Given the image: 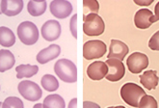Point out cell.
Wrapping results in <instances>:
<instances>
[{
  "instance_id": "cell-1",
  "label": "cell",
  "mask_w": 159,
  "mask_h": 108,
  "mask_svg": "<svg viewBox=\"0 0 159 108\" xmlns=\"http://www.w3.org/2000/svg\"><path fill=\"white\" fill-rule=\"evenodd\" d=\"M54 71L62 81L66 83H74L77 81V68L69 59H60L55 63Z\"/></svg>"
},
{
  "instance_id": "cell-2",
  "label": "cell",
  "mask_w": 159,
  "mask_h": 108,
  "mask_svg": "<svg viewBox=\"0 0 159 108\" xmlns=\"http://www.w3.org/2000/svg\"><path fill=\"white\" fill-rule=\"evenodd\" d=\"M147 95L145 91L140 87L139 85L135 83L128 82L123 85L120 88V97L123 98V101L126 102L128 105L138 108L140 100Z\"/></svg>"
},
{
  "instance_id": "cell-3",
  "label": "cell",
  "mask_w": 159,
  "mask_h": 108,
  "mask_svg": "<svg viewBox=\"0 0 159 108\" xmlns=\"http://www.w3.org/2000/svg\"><path fill=\"white\" fill-rule=\"evenodd\" d=\"M18 39L20 42L26 46H32L36 43L39 40L40 32L38 30V27L32 21H23L17 26L16 30Z\"/></svg>"
},
{
  "instance_id": "cell-4",
  "label": "cell",
  "mask_w": 159,
  "mask_h": 108,
  "mask_svg": "<svg viewBox=\"0 0 159 108\" xmlns=\"http://www.w3.org/2000/svg\"><path fill=\"white\" fill-rule=\"evenodd\" d=\"M105 23L98 14H88L84 16L83 32L89 37H95L103 34Z\"/></svg>"
},
{
  "instance_id": "cell-5",
  "label": "cell",
  "mask_w": 159,
  "mask_h": 108,
  "mask_svg": "<svg viewBox=\"0 0 159 108\" xmlns=\"http://www.w3.org/2000/svg\"><path fill=\"white\" fill-rule=\"evenodd\" d=\"M106 44L99 40L88 41L83 46V57L86 60H95L106 54Z\"/></svg>"
},
{
  "instance_id": "cell-6",
  "label": "cell",
  "mask_w": 159,
  "mask_h": 108,
  "mask_svg": "<svg viewBox=\"0 0 159 108\" xmlns=\"http://www.w3.org/2000/svg\"><path fill=\"white\" fill-rule=\"evenodd\" d=\"M18 93H20L26 101H37L43 96V91L41 87L30 80H23L17 86Z\"/></svg>"
},
{
  "instance_id": "cell-7",
  "label": "cell",
  "mask_w": 159,
  "mask_h": 108,
  "mask_svg": "<svg viewBox=\"0 0 159 108\" xmlns=\"http://www.w3.org/2000/svg\"><path fill=\"white\" fill-rule=\"evenodd\" d=\"M148 58L146 54L141 52H133L126 60V65L130 73L140 74L148 66Z\"/></svg>"
},
{
  "instance_id": "cell-8",
  "label": "cell",
  "mask_w": 159,
  "mask_h": 108,
  "mask_svg": "<svg viewBox=\"0 0 159 108\" xmlns=\"http://www.w3.org/2000/svg\"><path fill=\"white\" fill-rule=\"evenodd\" d=\"M108 66V74L106 75V79L111 82H117L120 80L125 74V67L124 63L118 59H107L105 62Z\"/></svg>"
},
{
  "instance_id": "cell-9",
  "label": "cell",
  "mask_w": 159,
  "mask_h": 108,
  "mask_svg": "<svg viewBox=\"0 0 159 108\" xmlns=\"http://www.w3.org/2000/svg\"><path fill=\"white\" fill-rule=\"evenodd\" d=\"M49 10L53 16L64 20L71 15L73 8L68 0H53L49 5Z\"/></svg>"
},
{
  "instance_id": "cell-10",
  "label": "cell",
  "mask_w": 159,
  "mask_h": 108,
  "mask_svg": "<svg viewBox=\"0 0 159 108\" xmlns=\"http://www.w3.org/2000/svg\"><path fill=\"white\" fill-rule=\"evenodd\" d=\"M61 31L62 29L60 22L55 20H49L44 22L41 29L43 38L48 42H53L59 39Z\"/></svg>"
},
{
  "instance_id": "cell-11",
  "label": "cell",
  "mask_w": 159,
  "mask_h": 108,
  "mask_svg": "<svg viewBox=\"0 0 159 108\" xmlns=\"http://www.w3.org/2000/svg\"><path fill=\"white\" fill-rule=\"evenodd\" d=\"M108 74V66L105 62L96 61L90 64L87 68V75L92 80H101L106 77Z\"/></svg>"
},
{
  "instance_id": "cell-12",
  "label": "cell",
  "mask_w": 159,
  "mask_h": 108,
  "mask_svg": "<svg viewBox=\"0 0 159 108\" xmlns=\"http://www.w3.org/2000/svg\"><path fill=\"white\" fill-rule=\"evenodd\" d=\"M128 51H129V48L126 43H125L121 41L113 39V40H111V43H110L108 59L114 58L120 61H123L125 58Z\"/></svg>"
},
{
  "instance_id": "cell-13",
  "label": "cell",
  "mask_w": 159,
  "mask_h": 108,
  "mask_svg": "<svg viewBox=\"0 0 159 108\" xmlns=\"http://www.w3.org/2000/svg\"><path fill=\"white\" fill-rule=\"evenodd\" d=\"M61 53V47L60 46L56 43L50 44L49 47H45L43 49H42L38 54H37V61H38L40 64L43 65L46 64L54 59L57 58Z\"/></svg>"
},
{
  "instance_id": "cell-14",
  "label": "cell",
  "mask_w": 159,
  "mask_h": 108,
  "mask_svg": "<svg viewBox=\"0 0 159 108\" xmlns=\"http://www.w3.org/2000/svg\"><path fill=\"white\" fill-rule=\"evenodd\" d=\"M23 6L22 0H1V12L8 16L18 15L22 11Z\"/></svg>"
},
{
  "instance_id": "cell-15",
  "label": "cell",
  "mask_w": 159,
  "mask_h": 108,
  "mask_svg": "<svg viewBox=\"0 0 159 108\" xmlns=\"http://www.w3.org/2000/svg\"><path fill=\"white\" fill-rule=\"evenodd\" d=\"M153 14L148 9H140L134 16V23L135 26L139 29H148L152 23V17Z\"/></svg>"
},
{
  "instance_id": "cell-16",
  "label": "cell",
  "mask_w": 159,
  "mask_h": 108,
  "mask_svg": "<svg viewBox=\"0 0 159 108\" xmlns=\"http://www.w3.org/2000/svg\"><path fill=\"white\" fill-rule=\"evenodd\" d=\"M159 77L157 76V71L154 70H148L144 71L142 75H140V83L146 89L153 90L158 85Z\"/></svg>"
},
{
  "instance_id": "cell-17",
  "label": "cell",
  "mask_w": 159,
  "mask_h": 108,
  "mask_svg": "<svg viewBox=\"0 0 159 108\" xmlns=\"http://www.w3.org/2000/svg\"><path fill=\"white\" fill-rule=\"evenodd\" d=\"M16 63L14 54L8 49L0 50V73L11 70Z\"/></svg>"
},
{
  "instance_id": "cell-18",
  "label": "cell",
  "mask_w": 159,
  "mask_h": 108,
  "mask_svg": "<svg viewBox=\"0 0 159 108\" xmlns=\"http://www.w3.org/2000/svg\"><path fill=\"white\" fill-rule=\"evenodd\" d=\"M16 43V36L14 32L5 26L0 27V46L4 47H11Z\"/></svg>"
},
{
  "instance_id": "cell-19",
  "label": "cell",
  "mask_w": 159,
  "mask_h": 108,
  "mask_svg": "<svg viewBox=\"0 0 159 108\" xmlns=\"http://www.w3.org/2000/svg\"><path fill=\"white\" fill-rule=\"evenodd\" d=\"M46 8H48V2L45 0H41V1L30 0L27 4V11L32 16H42L44 14Z\"/></svg>"
},
{
  "instance_id": "cell-20",
  "label": "cell",
  "mask_w": 159,
  "mask_h": 108,
  "mask_svg": "<svg viewBox=\"0 0 159 108\" xmlns=\"http://www.w3.org/2000/svg\"><path fill=\"white\" fill-rule=\"evenodd\" d=\"M16 77L17 78H30L38 74L39 67L37 65H29V64H22L16 68Z\"/></svg>"
},
{
  "instance_id": "cell-21",
  "label": "cell",
  "mask_w": 159,
  "mask_h": 108,
  "mask_svg": "<svg viewBox=\"0 0 159 108\" xmlns=\"http://www.w3.org/2000/svg\"><path fill=\"white\" fill-rule=\"evenodd\" d=\"M43 108H66V102L64 98L57 94L48 96L43 102Z\"/></svg>"
},
{
  "instance_id": "cell-22",
  "label": "cell",
  "mask_w": 159,
  "mask_h": 108,
  "mask_svg": "<svg viewBox=\"0 0 159 108\" xmlns=\"http://www.w3.org/2000/svg\"><path fill=\"white\" fill-rule=\"evenodd\" d=\"M42 87L48 92H55L59 88V82L57 78L52 74H44L41 79Z\"/></svg>"
},
{
  "instance_id": "cell-23",
  "label": "cell",
  "mask_w": 159,
  "mask_h": 108,
  "mask_svg": "<svg viewBox=\"0 0 159 108\" xmlns=\"http://www.w3.org/2000/svg\"><path fill=\"white\" fill-rule=\"evenodd\" d=\"M2 108H24V104L20 98L9 97L2 102Z\"/></svg>"
},
{
  "instance_id": "cell-24",
  "label": "cell",
  "mask_w": 159,
  "mask_h": 108,
  "mask_svg": "<svg viewBox=\"0 0 159 108\" xmlns=\"http://www.w3.org/2000/svg\"><path fill=\"white\" fill-rule=\"evenodd\" d=\"M138 108H158V103L152 96L145 95L140 100Z\"/></svg>"
},
{
  "instance_id": "cell-25",
  "label": "cell",
  "mask_w": 159,
  "mask_h": 108,
  "mask_svg": "<svg viewBox=\"0 0 159 108\" xmlns=\"http://www.w3.org/2000/svg\"><path fill=\"white\" fill-rule=\"evenodd\" d=\"M83 7H84V12L88 9L91 12V14H98L99 10V4L97 0H84Z\"/></svg>"
},
{
  "instance_id": "cell-26",
  "label": "cell",
  "mask_w": 159,
  "mask_h": 108,
  "mask_svg": "<svg viewBox=\"0 0 159 108\" xmlns=\"http://www.w3.org/2000/svg\"><path fill=\"white\" fill-rule=\"evenodd\" d=\"M148 47L151 48L152 50L159 51V30L156 33H154L152 36V38L149 39Z\"/></svg>"
},
{
  "instance_id": "cell-27",
  "label": "cell",
  "mask_w": 159,
  "mask_h": 108,
  "mask_svg": "<svg viewBox=\"0 0 159 108\" xmlns=\"http://www.w3.org/2000/svg\"><path fill=\"white\" fill-rule=\"evenodd\" d=\"M70 30L74 39L77 38V15H73L70 20Z\"/></svg>"
},
{
  "instance_id": "cell-28",
  "label": "cell",
  "mask_w": 159,
  "mask_h": 108,
  "mask_svg": "<svg viewBox=\"0 0 159 108\" xmlns=\"http://www.w3.org/2000/svg\"><path fill=\"white\" fill-rule=\"evenodd\" d=\"M156 21H159V1L154 7V15L152 17V23H154Z\"/></svg>"
},
{
  "instance_id": "cell-29",
  "label": "cell",
  "mask_w": 159,
  "mask_h": 108,
  "mask_svg": "<svg viewBox=\"0 0 159 108\" xmlns=\"http://www.w3.org/2000/svg\"><path fill=\"white\" fill-rule=\"evenodd\" d=\"M83 108H100V106L98 103H95L93 101H84Z\"/></svg>"
},
{
  "instance_id": "cell-30",
  "label": "cell",
  "mask_w": 159,
  "mask_h": 108,
  "mask_svg": "<svg viewBox=\"0 0 159 108\" xmlns=\"http://www.w3.org/2000/svg\"><path fill=\"white\" fill-rule=\"evenodd\" d=\"M134 3L140 6H148L153 3V0H147V1H141V0H134Z\"/></svg>"
},
{
  "instance_id": "cell-31",
  "label": "cell",
  "mask_w": 159,
  "mask_h": 108,
  "mask_svg": "<svg viewBox=\"0 0 159 108\" xmlns=\"http://www.w3.org/2000/svg\"><path fill=\"white\" fill-rule=\"evenodd\" d=\"M68 108H77V98L76 97L72 98V100L70 101Z\"/></svg>"
},
{
  "instance_id": "cell-32",
  "label": "cell",
  "mask_w": 159,
  "mask_h": 108,
  "mask_svg": "<svg viewBox=\"0 0 159 108\" xmlns=\"http://www.w3.org/2000/svg\"><path fill=\"white\" fill-rule=\"evenodd\" d=\"M33 108H43V103H37L34 105Z\"/></svg>"
},
{
  "instance_id": "cell-33",
  "label": "cell",
  "mask_w": 159,
  "mask_h": 108,
  "mask_svg": "<svg viewBox=\"0 0 159 108\" xmlns=\"http://www.w3.org/2000/svg\"><path fill=\"white\" fill-rule=\"evenodd\" d=\"M114 108H125V107L123 106V105H119V106H116V107H114Z\"/></svg>"
},
{
  "instance_id": "cell-34",
  "label": "cell",
  "mask_w": 159,
  "mask_h": 108,
  "mask_svg": "<svg viewBox=\"0 0 159 108\" xmlns=\"http://www.w3.org/2000/svg\"><path fill=\"white\" fill-rule=\"evenodd\" d=\"M2 14V12H1V0H0V15Z\"/></svg>"
},
{
  "instance_id": "cell-35",
  "label": "cell",
  "mask_w": 159,
  "mask_h": 108,
  "mask_svg": "<svg viewBox=\"0 0 159 108\" xmlns=\"http://www.w3.org/2000/svg\"><path fill=\"white\" fill-rule=\"evenodd\" d=\"M0 108H2V102L0 101Z\"/></svg>"
},
{
  "instance_id": "cell-36",
  "label": "cell",
  "mask_w": 159,
  "mask_h": 108,
  "mask_svg": "<svg viewBox=\"0 0 159 108\" xmlns=\"http://www.w3.org/2000/svg\"><path fill=\"white\" fill-rule=\"evenodd\" d=\"M107 108H114V106H110V107H107Z\"/></svg>"
}]
</instances>
